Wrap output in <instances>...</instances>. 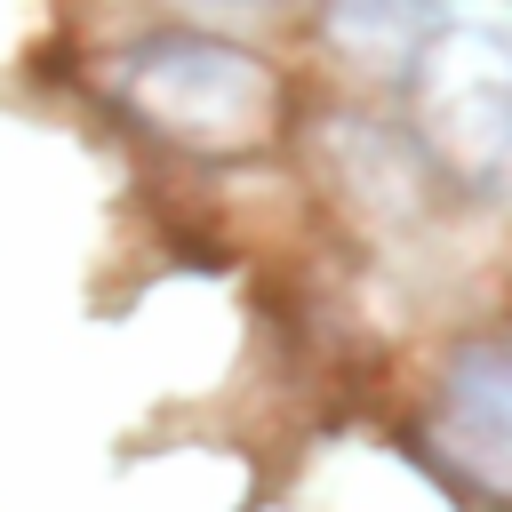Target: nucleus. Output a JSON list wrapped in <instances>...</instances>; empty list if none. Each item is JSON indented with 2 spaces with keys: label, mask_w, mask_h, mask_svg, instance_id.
Listing matches in <instances>:
<instances>
[{
  "label": "nucleus",
  "mask_w": 512,
  "mask_h": 512,
  "mask_svg": "<svg viewBox=\"0 0 512 512\" xmlns=\"http://www.w3.org/2000/svg\"><path fill=\"white\" fill-rule=\"evenodd\" d=\"M424 440L464 496L512 512V344H464L448 360L440 416Z\"/></svg>",
  "instance_id": "3"
},
{
  "label": "nucleus",
  "mask_w": 512,
  "mask_h": 512,
  "mask_svg": "<svg viewBox=\"0 0 512 512\" xmlns=\"http://www.w3.org/2000/svg\"><path fill=\"white\" fill-rule=\"evenodd\" d=\"M120 104L176 152L240 160L280 128V80L256 48L216 32H144L120 48Z\"/></svg>",
  "instance_id": "1"
},
{
  "label": "nucleus",
  "mask_w": 512,
  "mask_h": 512,
  "mask_svg": "<svg viewBox=\"0 0 512 512\" xmlns=\"http://www.w3.org/2000/svg\"><path fill=\"white\" fill-rule=\"evenodd\" d=\"M320 24L360 64H408L432 32V0H320Z\"/></svg>",
  "instance_id": "4"
},
{
  "label": "nucleus",
  "mask_w": 512,
  "mask_h": 512,
  "mask_svg": "<svg viewBox=\"0 0 512 512\" xmlns=\"http://www.w3.org/2000/svg\"><path fill=\"white\" fill-rule=\"evenodd\" d=\"M408 104L424 152L456 184L512 176V32L496 24H432L408 56Z\"/></svg>",
  "instance_id": "2"
},
{
  "label": "nucleus",
  "mask_w": 512,
  "mask_h": 512,
  "mask_svg": "<svg viewBox=\"0 0 512 512\" xmlns=\"http://www.w3.org/2000/svg\"><path fill=\"white\" fill-rule=\"evenodd\" d=\"M200 8H280V0H200Z\"/></svg>",
  "instance_id": "5"
}]
</instances>
